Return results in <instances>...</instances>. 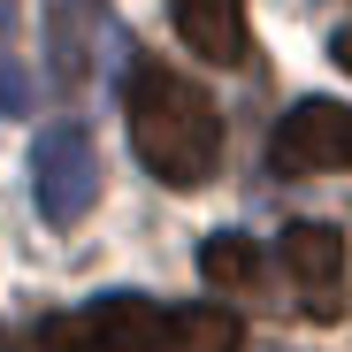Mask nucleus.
I'll return each instance as SVG.
<instances>
[{
    "label": "nucleus",
    "mask_w": 352,
    "mask_h": 352,
    "mask_svg": "<svg viewBox=\"0 0 352 352\" xmlns=\"http://www.w3.org/2000/svg\"><path fill=\"white\" fill-rule=\"evenodd\" d=\"M276 176H344L352 168V107L344 100H299L268 138Z\"/></svg>",
    "instance_id": "nucleus-4"
},
{
    "label": "nucleus",
    "mask_w": 352,
    "mask_h": 352,
    "mask_svg": "<svg viewBox=\"0 0 352 352\" xmlns=\"http://www.w3.org/2000/svg\"><path fill=\"white\" fill-rule=\"evenodd\" d=\"M123 131H131V153L146 161V176L192 192L222 168V115L199 85H184L168 62L153 54H131L123 62Z\"/></svg>",
    "instance_id": "nucleus-1"
},
{
    "label": "nucleus",
    "mask_w": 352,
    "mask_h": 352,
    "mask_svg": "<svg viewBox=\"0 0 352 352\" xmlns=\"http://www.w3.org/2000/svg\"><path fill=\"white\" fill-rule=\"evenodd\" d=\"M276 261L291 276V299H299V314L314 322H337L344 299H352V283H344V230L329 222H291L283 238H276Z\"/></svg>",
    "instance_id": "nucleus-5"
},
{
    "label": "nucleus",
    "mask_w": 352,
    "mask_h": 352,
    "mask_svg": "<svg viewBox=\"0 0 352 352\" xmlns=\"http://www.w3.org/2000/svg\"><path fill=\"white\" fill-rule=\"evenodd\" d=\"M107 38H115L107 0H46V69H54V85H62V92L92 85Z\"/></svg>",
    "instance_id": "nucleus-6"
},
{
    "label": "nucleus",
    "mask_w": 352,
    "mask_h": 352,
    "mask_svg": "<svg viewBox=\"0 0 352 352\" xmlns=\"http://www.w3.org/2000/svg\"><path fill=\"white\" fill-rule=\"evenodd\" d=\"M199 268H207V283H222V291H261V283H268L261 245L238 238V230H214V238L199 245Z\"/></svg>",
    "instance_id": "nucleus-8"
},
{
    "label": "nucleus",
    "mask_w": 352,
    "mask_h": 352,
    "mask_svg": "<svg viewBox=\"0 0 352 352\" xmlns=\"http://www.w3.org/2000/svg\"><path fill=\"white\" fill-rule=\"evenodd\" d=\"M31 192H38V214L54 230H77L100 207V153H92L85 123H54L31 146Z\"/></svg>",
    "instance_id": "nucleus-3"
},
{
    "label": "nucleus",
    "mask_w": 352,
    "mask_h": 352,
    "mask_svg": "<svg viewBox=\"0 0 352 352\" xmlns=\"http://www.w3.org/2000/svg\"><path fill=\"white\" fill-rule=\"evenodd\" d=\"M337 62H344V69H352V31H337Z\"/></svg>",
    "instance_id": "nucleus-10"
},
{
    "label": "nucleus",
    "mask_w": 352,
    "mask_h": 352,
    "mask_svg": "<svg viewBox=\"0 0 352 352\" xmlns=\"http://www.w3.org/2000/svg\"><path fill=\"white\" fill-rule=\"evenodd\" d=\"M0 352H23V344H16V337H8V329H0Z\"/></svg>",
    "instance_id": "nucleus-11"
},
{
    "label": "nucleus",
    "mask_w": 352,
    "mask_h": 352,
    "mask_svg": "<svg viewBox=\"0 0 352 352\" xmlns=\"http://www.w3.org/2000/svg\"><path fill=\"white\" fill-rule=\"evenodd\" d=\"M168 23L199 62H214V69L245 62V0H168Z\"/></svg>",
    "instance_id": "nucleus-7"
},
{
    "label": "nucleus",
    "mask_w": 352,
    "mask_h": 352,
    "mask_svg": "<svg viewBox=\"0 0 352 352\" xmlns=\"http://www.w3.org/2000/svg\"><path fill=\"white\" fill-rule=\"evenodd\" d=\"M245 329L230 307H161L146 291H107L38 329V352H238Z\"/></svg>",
    "instance_id": "nucleus-2"
},
{
    "label": "nucleus",
    "mask_w": 352,
    "mask_h": 352,
    "mask_svg": "<svg viewBox=\"0 0 352 352\" xmlns=\"http://www.w3.org/2000/svg\"><path fill=\"white\" fill-rule=\"evenodd\" d=\"M23 107H31V85H23V69L8 54H0V115H23Z\"/></svg>",
    "instance_id": "nucleus-9"
}]
</instances>
